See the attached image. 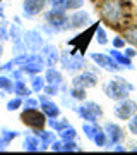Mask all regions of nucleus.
<instances>
[{"instance_id":"1","label":"nucleus","mask_w":137,"mask_h":155,"mask_svg":"<svg viewBox=\"0 0 137 155\" xmlns=\"http://www.w3.org/2000/svg\"><path fill=\"white\" fill-rule=\"evenodd\" d=\"M134 91H135V86H134L129 79H125V78H122V76L111 78V79H108V81L103 84V93L106 95L110 100H113V102L127 98V97H130V93H134Z\"/></svg>"},{"instance_id":"2","label":"nucleus","mask_w":137,"mask_h":155,"mask_svg":"<svg viewBox=\"0 0 137 155\" xmlns=\"http://www.w3.org/2000/svg\"><path fill=\"white\" fill-rule=\"evenodd\" d=\"M99 16L106 24H110L111 28H120L123 26L122 21H123V16H125V11H123V5L118 0H103L99 4Z\"/></svg>"},{"instance_id":"3","label":"nucleus","mask_w":137,"mask_h":155,"mask_svg":"<svg viewBox=\"0 0 137 155\" xmlns=\"http://www.w3.org/2000/svg\"><path fill=\"white\" fill-rule=\"evenodd\" d=\"M74 112L84 122H98L103 119V109H101V105L98 102H93V100L79 102L76 105V109H74Z\"/></svg>"},{"instance_id":"4","label":"nucleus","mask_w":137,"mask_h":155,"mask_svg":"<svg viewBox=\"0 0 137 155\" xmlns=\"http://www.w3.org/2000/svg\"><path fill=\"white\" fill-rule=\"evenodd\" d=\"M41 16H43L45 22L51 24L58 33H64V31H69V29H70V24H69V14H67L65 9L50 7L48 11L45 9Z\"/></svg>"},{"instance_id":"5","label":"nucleus","mask_w":137,"mask_h":155,"mask_svg":"<svg viewBox=\"0 0 137 155\" xmlns=\"http://www.w3.org/2000/svg\"><path fill=\"white\" fill-rule=\"evenodd\" d=\"M58 64L62 66V71L76 74L86 67V59L82 54H79L76 50H65V52H60V62Z\"/></svg>"},{"instance_id":"6","label":"nucleus","mask_w":137,"mask_h":155,"mask_svg":"<svg viewBox=\"0 0 137 155\" xmlns=\"http://www.w3.org/2000/svg\"><path fill=\"white\" fill-rule=\"evenodd\" d=\"M82 133L98 148H106V133H104L103 126H99L98 122H84L82 124Z\"/></svg>"},{"instance_id":"7","label":"nucleus","mask_w":137,"mask_h":155,"mask_svg":"<svg viewBox=\"0 0 137 155\" xmlns=\"http://www.w3.org/2000/svg\"><path fill=\"white\" fill-rule=\"evenodd\" d=\"M21 122L26 124L29 129H39L46 126V116L41 109H29L21 112Z\"/></svg>"},{"instance_id":"8","label":"nucleus","mask_w":137,"mask_h":155,"mask_svg":"<svg viewBox=\"0 0 137 155\" xmlns=\"http://www.w3.org/2000/svg\"><path fill=\"white\" fill-rule=\"evenodd\" d=\"M137 112V102L132 98H122V100H117L115 105H113V116L120 121H127L130 119L134 114Z\"/></svg>"},{"instance_id":"9","label":"nucleus","mask_w":137,"mask_h":155,"mask_svg":"<svg viewBox=\"0 0 137 155\" xmlns=\"http://www.w3.org/2000/svg\"><path fill=\"white\" fill-rule=\"evenodd\" d=\"M45 61L39 52H29L27 54V61L24 62V66H21L19 69H22V72L26 76H34V74H41L45 71Z\"/></svg>"},{"instance_id":"10","label":"nucleus","mask_w":137,"mask_h":155,"mask_svg":"<svg viewBox=\"0 0 137 155\" xmlns=\"http://www.w3.org/2000/svg\"><path fill=\"white\" fill-rule=\"evenodd\" d=\"M89 59L103 71H108V72H120L122 67L113 61V57L110 54H103V52H91L89 54Z\"/></svg>"},{"instance_id":"11","label":"nucleus","mask_w":137,"mask_h":155,"mask_svg":"<svg viewBox=\"0 0 137 155\" xmlns=\"http://www.w3.org/2000/svg\"><path fill=\"white\" fill-rule=\"evenodd\" d=\"M22 41H24V47H26L27 52H39L41 47H43L46 41H45V36L39 29H27L22 33Z\"/></svg>"},{"instance_id":"12","label":"nucleus","mask_w":137,"mask_h":155,"mask_svg":"<svg viewBox=\"0 0 137 155\" xmlns=\"http://www.w3.org/2000/svg\"><path fill=\"white\" fill-rule=\"evenodd\" d=\"M104 133H106V148H111L117 143H123L125 140V131L120 124L117 122H104Z\"/></svg>"},{"instance_id":"13","label":"nucleus","mask_w":137,"mask_h":155,"mask_svg":"<svg viewBox=\"0 0 137 155\" xmlns=\"http://www.w3.org/2000/svg\"><path fill=\"white\" fill-rule=\"evenodd\" d=\"M72 86H77V88H84V90H89V88H94L98 84V74L94 71H79L74 74L70 81Z\"/></svg>"},{"instance_id":"14","label":"nucleus","mask_w":137,"mask_h":155,"mask_svg":"<svg viewBox=\"0 0 137 155\" xmlns=\"http://www.w3.org/2000/svg\"><path fill=\"white\" fill-rule=\"evenodd\" d=\"M69 24H70V29H84L89 24H93V17L88 11L77 9L69 14Z\"/></svg>"},{"instance_id":"15","label":"nucleus","mask_w":137,"mask_h":155,"mask_svg":"<svg viewBox=\"0 0 137 155\" xmlns=\"http://www.w3.org/2000/svg\"><path fill=\"white\" fill-rule=\"evenodd\" d=\"M39 54L43 57L45 66L46 67H57L60 62V50L55 43H45L39 50Z\"/></svg>"},{"instance_id":"16","label":"nucleus","mask_w":137,"mask_h":155,"mask_svg":"<svg viewBox=\"0 0 137 155\" xmlns=\"http://www.w3.org/2000/svg\"><path fill=\"white\" fill-rule=\"evenodd\" d=\"M38 100H39V109L43 110L46 119L60 117V105H58L51 97H48V95H45V93H39Z\"/></svg>"},{"instance_id":"17","label":"nucleus","mask_w":137,"mask_h":155,"mask_svg":"<svg viewBox=\"0 0 137 155\" xmlns=\"http://www.w3.org/2000/svg\"><path fill=\"white\" fill-rule=\"evenodd\" d=\"M45 7V0H22V17L24 19H34L39 14H43Z\"/></svg>"},{"instance_id":"18","label":"nucleus","mask_w":137,"mask_h":155,"mask_svg":"<svg viewBox=\"0 0 137 155\" xmlns=\"http://www.w3.org/2000/svg\"><path fill=\"white\" fill-rule=\"evenodd\" d=\"M33 133L36 134V136H38V140H39V147H41V152L48 150V148H50V145H51V141L58 138V136L55 134L53 129H45V127L33 129Z\"/></svg>"},{"instance_id":"19","label":"nucleus","mask_w":137,"mask_h":155,"mask_svg":"<svg viewBox=\"0 0 137 155\" xmlns=\"http://www.w3.org/2000/svg\"><path fill=\"white\" fill-rule=\"evenodd\" d=\"M108 54L113 57V61H115L117 64L122 67V69H127V71H132V69H135V67H134V64H132V59H130V57H127L125 54L122 52V50L113 48V47H111V50H110Z\"/></svg>"},{"instance_id":"20","label":"nucleus","mask_w":137,"mask_h":155,"mask_svg":"<svg viewBox=\"0 0 137 155\" xmlns=\"http://www.w3.org/2000/svg\"><path fill=\"white\" fill-rule=\"evenodd\" d=\"M43 76H45V81L46 84H55V86H60L65 79H64V74H62L60 69L57 67H45L43 71Z\"/></svg>"},{"instance_id":"21","label":"nucleus","mask_w":137,"mask_h":155,"mask_svg":"<svg viewBox=\"0 0 137 155\" xmlns=\"http://www.w3.org/2000/svg\"><path fill=\"white\" fill-rule=\"evenodd\" d=\"M22 150L24 152H41V147H39V140L34 133H24L22 136Z\"/></svg>"},{"instance_id":"22","label":"nucleus","mask_w":137,"mask_h":155,"mask_svg":"<svg viewBox=\"0 0 137 155\" xmlns=\"http://www.w3.org/2000/svg\"><path fill=\"white\" fill-rule=\"evenodd\" d=\"M33 93V90L27 86L26 79H17L14 81V93L12 95H17V97H21V98H26L29 95Z\"/></svg>"},{"instance_id":"23","label":"nucleus","mask_w":137,"mask_h":155,"mask_svg":"<svg viewBox=\"0 0 137 155\" xmlns=\"http://www.w3.org/2000/svg\"><path fill=\"white\" fill-rule=\"evenodd\" d=\"M122 36L125 38V41L132 47L137 48V24H130V26H125L123 28V33Z\"/></svg>"},{"instance_id":"24","label":"nucleus","mask_w":137,"mask_h":155,"mask_svg":"<svg viewBox=\"0 0 137 155\" xmlns=\"http://www.w3.org/2000/svg\"><path fill=\"white\" fill-rule=\"evenodd\" d=\"M46 81H45L43 74H34V76H29V88L33 90L34 93H43V88Z\"/></svg>"},{"instance_id":"25","label":"nucleus","mask_w":137,"mask_h":155,"mask_svg":"<svg viewBox=\"0 0 137 155\" xmlns=\"http://www.w3.org/2000/svg\"><path fill=\"white\" fill-rule=\"evenodd\" d=\"M94 40H96V43L104 47V45H108L110 38H108V33H106V29L101 26V22H96V28H94Z\"/></svg>"},{"instance_id":"26","label":"nucleus","mask_w":137,"mask_h":155,"mask_svg":"<svg viewBox=\"0 0 137 155\" xmlns=\"http://www.w3.org/2000/svg\"><path fill=\"white\" fill-rule=\"evenodd\" d=\"M70 124L69 122V119H64V117H53V119H46V126L50 127V129H53L55 133H58V131H62L64 127H67Z\"/></svg>"},{"instance_id":"27","label":"nucleus","mask_w":137,"mask_h":155,"mask_svg":"<svg viewBox=\"0 0 137 155\" xmlns=\"http://www.w3.org/2000/svg\"><path fill=\"white\" fill-rule=\"evenodd\" d=\"M57 136H58L60 140H64V141H74V140H77V136H79V134H77L76 127L72 126V124H69V126L64 127L62 131H58V133H57Z\"/></svg>"},{"instance_id":"28","label":"nucleus","mask_w":137,"mask_h":155,"mask_svg":"<svg viewBox=\"0 0 137 155\" xmlns=\"http://www.w3.org/2000/svg\"><path fill=\"white\" fill-rule=\"evenodd\" d=\"M0 90L5 91L7 95L14 93V79L5 72H0Z\"/></svg>"},{"instance_id":"29","label":"nucleus","mask_w":137,"mask_h":155,"mask_svg":"<svg viewBox=\"0 0 137 155\" xmlns=\"http://www.w3.org/2000/svg\"><path fill=\"white\" fill-rule=\"evenodd\" d=\"M58 97H60V105H62V107H65V109H70V110H74V109H76L77 102L72 98V95L69 93V90H67V91H62Z\"/></svg>"},{"instance_id":"30","label":"nucleus","mask_w":137,"mask_h":155,"mask_svg":"<svg viewBox=\"0 0 137 155\" xmlns=\"http://www.w3.org/2000/svg\"><path fill=\"white\" fill-rule=\"evenodd\" d=\"M0 136L5 140V141L12 143V141H14L16 138H19V136H21V133H19L17 129H11V127L2 126V127H0Z\"/></svg>"},{"instance_id":"31","label":"nucleus","mask_w":137,"mask_h":155,"mask_svg":"<svg viewBox=\"0 0 137 155\" xmlns=\"http://www.w3.org/2000/svg\"><path fill=\"white\" fill-rule=\"evenodd\" d=\"M22 102H24V98H21V97L14 95L12 98L7 100V104H5L7 112H16V110H19V109H22Z\"/></svg>"},{"instance_id":"32","label":"nucleus","mask_w":137,"mask_h":155,"mask_svg":"<svg viewBox=\"0 0 137 155\" xmlns=\"http://www.w3.org/2000/svg\"><path fill=\"white\" fill-rule=\"evenodd\" d=\"M69 93L72 95V98L76 100L77 104H79V102H84V100H88V93H86V90H84V88L70 86V88H69Z\"/></svg>"},{"instance_id":"33","label":"nucleus","mask_w":137,"mask_h":155,"mask_svg":"<svg viewBox=\"0 0 137 155\" xmlns=\"http://www.w3.org/2000/svg\"><path fill=\"white\" fill-rule=\"evenodd\" d=\"M29 109H39V100L34 97H26L22 102V110H29Z\"/></svg>"},{"instance_id":"34","label":"nucleus","mask_w":137,"mask_h":155,"mask_svg":"<svg viewBox=\"0 0 137 155\" xmlns=\"http://www.w3.org/2000/svg\"><path fill=\"white\" fill-rule=\"evenodd\" d=\"M81 147L76 143V140L74 141H64L62 140V152H81Z\"/></svg>"},{"instance_id":"35","label":"nucleus","mask_w":137,"mask_h":155,"mask_svg":"<svg viewBox=\"0 0 137 155\" xmlns=\"http://www.w3.org/2000/svg\"><path fill=\"white\" fill-rule=\"evenodd\" d=\"M43 93L48 95V97H51V98H55V97L60 95V86H55V84H45Z\"/></svg>"},{"instance_id":"36","label":"nucleus","mask_w":137,"mask_h":155,"mask_svg":"<svg viewBox=\"0 0 137 155\" xmlns=\"http://www.w3.org/2000/svg\"><path fill=\"white\" fill-rule=\"evenodd\" d=\"M0 41H9V24H7L5 19L0 21Z\"/></svg>"},{"instance_id":"37","label":"nucleus","mask_w":137,"mask_h":155,"mask_svg":"<svg viewBox=\"0 0 137 155\" xmlns=\"http://www.w3.org/2000/svg\"><path fill=\"white\" fill-rule=\"evenodd\" d=\"M111 45H113V48L123 50L127 47V41H125V38H123L122 35H117L115 38H111Z\"/></svg>"},{"instance_id":"38","label":"nucleus","mask_w":137,"mask_h":155,"mask_svg":"<svg viewBox=\"0 0 137 155\" xmlns=\"http://www.w3.org/2000/svg\"><path fill=\"white\" fill-rule=\"evenodd\" d=\"M86 0H67V5L65 9L67 11H77V9H82Z\"/></svg>"},{"instance_id":"39","label":"nucleus","mask_w":137,"mask_h":155,"mask_svg":"<svg viewBox=\"0 0 137 155\" xmlns=\"http://www.w3.org/2000/svg\"><path fill=\"white\" fill-rule=\"evenodd\" d=\"M127 127H129V131H130L132 134L137 136V112L130 117V119H127Z\"/></svg>"},{"instance_id":"40","label":"nucleus","mask_w":137,"mask_h":155,"mask_svg":"<svg viewBox=\"0 0 137 155\" xmlns=\"http://www.w3.org/2000/svg\"><path fill=\"white\" fill-rule=\"evenodd\" d=\"M45 4L48 7H57V9H65L67 0H45ZM67 11V9H65Z\"/></svg>"},{"instance_id":"41","label":"nucleus","mask_w":137,"mask_h":155,"mask_svg":"<svg viewBox=\"0 0 137 155\" xmlns=\"http://www.w3.org/2000/svg\"><path fill=\"white\" fill-rule=\"evenodd\" d=\"M9 76H11L14 81H17V79H26V74H24L22 69H19V67H14V69L9 72Z\"/></svg>"},{"instance_id":"42","label":"nucleus","mask_w":137,"mask_h":155,"mask_svg":"<svg viewBox=\"0 0 137 155\" xmlns=\"http://www.w3.org/2000/svg\"><path fill=\"white\" fill-rule=\"evenodd\" d=\"M123 54H125L127 57L134 59V57L137 55V48H135V47H132V45H130V47H125V48H123Z\"/></svg>"},{"instance_id":"43","label":"nucleus","mask_w":137,"mask_h":155,"mask_svg":"<svg viewBox=\"0 0 137 155\" xmlns=\"http://www.w3.org/2000/svg\"><path fill=\"white\" fill-rule=\"evenodd\" d=\"M9 145H11L9 141H5V140L0 136V152H5V150L9 148Z\"/></svg>"},{"instance_id":"44","label":"nucleus","mask_w":137,"mask_h":155,"mask_svg":"<svg viewBox=\"0 0 137 155\" xmlns=\"http://www.w3.org/2000/svg\"><path fill=\"white\" fill-rule=\"evenodd\" d=\"M111 150H113V152H125V147H123V143H117V145H113V147H111Z\"/></svg>"},{"instance_id":"45","label":"nucleus","mask_w":137,"mask_h":155,"mask_svg":"<svg viewBox=\"0 0 137 155\" xmlns=\"http://www.w3.org/2000/svg\"><path fill=\"white\" fill-rule=\"evenodd\" d=\"M4 11H5V9L0 5V19H5V12H4Z\"/></svg>"},{"instance_id":"46","label":"nucleus","mask_w":137,"mask_h":155,"mask_svg":"<svg viewBox=\"0 0 137 155\" xmlns=\"http://www.w3.org/2000/svg\"><path fill=\"white\" fill-rule=\"evenodd\" d=\"M2 55H4V45H2V41H0V59H2Z\"/></svg>"},{"instance_id":"47","label":"nucleus","mask_w":137,"mask_h":155,"mask_svg":"<svg viewBox=\"0 0 137 155\" xmlns=\"http://www.w3.org/2000/svg\"><path fill=\"white\" fill-rule=\"evenodd\" d=\"M5 91H2V90H0V100H2V98H5Z\"/></svg>"},{"instance_id":"48","label":"nucleus","mask_w":137,"mask_h":155,"mask_svg":"<svg viewBox=\"0 0 137 155\" xmlns=\"http://www.w3.org/2000/svg\"><path fill=\"white\" fill-rule=\"evenodd\" d=\"M130 150V152H137V145H134V147H132V148H129Z\"/></svg>"},{"instance_id":"49","label":"nucleus","mask_w":137,"mask_h":155,"mask_svg":"<svg viewBox=\"0 0 137 155\" xmlns=\"http://www.w3.org/2000/svg\"><path fill=\"white\" fill-rule=\"evenodd\" d=\"M0 4H2V0H0Z\"/></svg>"}]
</instances>
